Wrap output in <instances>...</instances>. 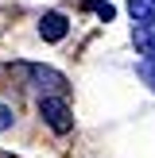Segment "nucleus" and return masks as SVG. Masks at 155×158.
<instances>
[{
    "label": "nucleus",
    "mask_w": 155,
    "mask_h": 158,
    "mask_svg": "<svg viewBox=\"0 0 155 158\" xmlns=\"http://www.w3.org/2000/svg\"><path fill=\"white\" fill-rule=\"evenodd\" d=\"M128 12L136 23H155V0H128Z\"/></svg>",
    "instance_id": "nucleus-5"
},
{
    "label": "nucleus",
    "mask_w": 155,
    "mask_h": 158,
    "mask_svg": "<svg viewBox=\"0 0 155 158\" xmlns=\"http://www.w3.org/2000/svg\"><path fill=\"white\" fill-rule=\"evenodd\" d=\"M89 8H93L97 15H101V19H113V15H116V8H113V4H101V0H93Z\"/></svg>",
    "instance_id": "nucleus-6"
},
{
    "label": "nucleus",
    "mask_w": 155,
    "mask_h": 158,
    "mask_svg": "<svg viewBox=\"0 0 155 158\" xmlns=\"http://www.w3.org/2000/svg\"><path fill=\"white\" fill-rule=\"evenodd\" d=\"M27 73L35 77V81L43 85V89H66V77H62L58 69H46V66H31Z\"/></svg>",
    "instance_id": "nucleus-4"
},
{
    "label": "nucleus",
    "mask_w": 155,
    "mask_h": 158,
    "mask_svg": "<svg viewBox=\"0 0 155 158\" xmlns=\"http://www.w3.org/2000/svg\"><path fill=\"white\" fill-rule=\"evenodd\" d=\"M39 116H43V120L51 123V131H58V135H66V131L74 127V116H70L66 100H58V97H43L39 100Z\"/></svg>",
    "instance_id": "nucleus-1"
},
{
    "label": "nucleus",
    "mask_w": 155,
    "mask_h": 158,
    "mask_svg": "<svg viewBox=\"0 0 155 158\" xmlns=\"http://www.w3.org/2000/svg\"><path fill=\"white\" fill-rule=\"evenodd\" d=\"M8 127H12V108L0 104V131H8Z\"/></svg>",
    "instance_id": "nucleus-8"
},
{
    "label": "nucleus",
    "mask_w": 155,
    "mask_h": 158,
    "mask_svg": "<svg viewBox=\"0 0 155 158\" xmlns=\"http://www.w3.org/2000/svg\"><path fill=\"white\" fill-rule=\"evenodd\" d=\"M140 73H144V81L155 89V62H144V66H140Z\"/></svg>",
    "instance_id": "nucleus-7"
},
{
    "label": "nucleus",
    "mask_w": 155,
    "mask_h": 158,
    "mask_svg": "<svg viewBox=\"0 0 155 158\" xmlns=\"http://www.w3.org/2000/svg\"><path fill=\"white\" fill-rule=\"evenodd\" d=\"M132 39H136V50L147 54V62H155V23H140Z\"/></svg>",
    "instance_id": "nucleus-3"
},
{
    "label": "nucleus",
    "mask_w": 155,
    "mask_h": 158,
    "mask_svg": "<svg viewBox=\"0 0 155 158\" xmlns=\"http://www.w3.org/2000/svg\"><path fill=\"white\" fill-rule=\"evenodd\" d=\"M66 31H70V23H66V15H62V12H46L43 19H39V35H43L46 43L66 39Z\"/></svg>",
    "instance_id": "nucleus-2"
}]
</instances>
